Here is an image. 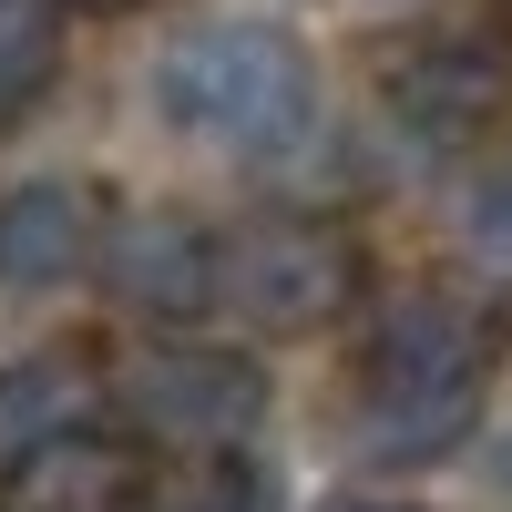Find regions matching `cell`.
<instances>
[{
    "instance_id": "2",
    "label": "cell",
    "mask_w": 512,
    "mask_h": 512,
    "mask_svg": "<svg viewBox=\"0 0 512 512\" xmlns=\"http://www.w3.org/2000/svg\"><path fill=\"white\" fill-rule=\"evenodd\" d=\"M164 123H185L195 144L226 154H287L318 123V62L287 21H205L185 31L154 72Z\"/></svg>"
},
{
    "instance_id": "1",
    "label": "cell",
    "mask_w": 512,
    "mask_h": 512,
    "mask_svg": "<svg viewBox=\"0 0 512 512\" xmlns=\"http://www.w3.org/2000/svg\"><path fill=\"white\" fill-rule=\"evenodd\" d=\"M492 379V318L451 287H400L369 308L359 349V451L369 461H441L472 441Z\"/></svg>"
},
{
    "instance_id": "6",
    "label": "cell",
    "mask_w": 512,
    "mask_h": 512,
    "mask_svg": "<svg viewBox=\"0 0 512 512\" xmlns=\"http://www.w3.org/2000/svg\"><path fill=\"white\" fill-rule=\"evenodd\" d=\"M502 103H512V62L482 31H431V41H410L390 62V123L410 144H431V154L482 144L502 123Z\"/></svg>"
},
{
    "instance_id": "11",
    "label": "cell",
    "mask_w": 512,
    "mask_h": 512,
    "mask_svg": "<svg viewBox=\"0 0 512 512\" xmlns=\"http://www.w3.org/2000/svg\"><path fill=\"white\" fill-rule=\"evenodd\" d=\"M472 246L492 256V267H512V164H502V175L472 195Z\"/></svg>"
},
{
    "instance_id": "4",
    "label": "cell",
    "mask_w": 512,
    "mask_h": 512,
    "mask_svg": "<svg viewBox=\"0 0 512 512\" xmlns=\"http://www.w3.org/2000/svg\"><path fill=\"white\" fill-rule=\"evenodd\" d=\"M349 297H359V256L338 226L277 216V226L226 246V308L267 338H318V328L349 318Z\"/></svg>"
},
{
    "instance_id": "5",
    "label": "cell",
    "mask_w": 512,
    "mask_h": 512,
    "mask_svg": "<svg viewBox=\"0 0 512 512\" xmlns=\"http://www.w3.org/2000/svg\"><path fill=\"white\" fill-rule=\"evenodd\" d=\"M103 287L134 318L185 328L205 308H226V246L205 236L185 205H123V216L103 226Z\"/></svg>"
},
{
    "instance_id": "8",
    "label": "cell",
    "mask_w": 512,
    "mask_h": 512,
    "mask_svg": "<svg viewBox=\"0 0 512 512\" xmlns=\"http://www.w3.org/2000/svg\"><path fill=\"white\" fill-rule=\"evenodd\" d=\"M93 369L82 359H11L0 369V492H21L52 451L93 431Z\"/></svg>"
},
{
    "instance_id": "3",
    "label": "cell",
    "mask_w": 512,
    "mask_h": 512,
    "mask_svg": "<svg viewBox=\"0 0 512 512\" xmlns=\"http://www.w3.org/2000/svg\"><path fill=\"white\" fill-rule=\"evenodd\" d=\"M123 420L164 451H205V461H236L256 431H267V369L236 359V349H144L123 359Z\"/></svg>"
},
{
    "instance_id": "13",
    "label": "cell",
    "mask_w": 512,
    "mask_h": 512,
    "mask_svg": "<svg viewBox=\"0 0 512 512\" xmlns=\"http://www.w3.org/2000/svg\"><path fill=\"white\" fill-rule=\"evenodd\" d=\"M328 512H410V502H349V492H338V502H328Z\"/></svg>"
},
{
    "instance_id": "10",
    "label": "cell",
    "mask_w": 512,
    "mask_h": 512,
    "mask_svg": "<svg viewBox=\"0 0 512 512\" xmlns=\"http://www.w3.org/2000/svg\"><path fill=\"white\" fill-rule=\"evenodd\" d=\"M205 512H277V472H267L256 451L216 461V492H205Z\"/></svg>"
},
{
    "instance_id": "9",
    "label": "cell",
    "mask_w": 512,
    "mask_h": 512,
    "mask_svg": "<svg viewBox=\"0 0 512 512\" xmlns=\"http://www.w3.org/2000/svg\"><path fill=\"white\" fill-rule=\"evenodd\" d=\"M62 72V0H0V134L41 113Z\"/></svg>"
},
{
    "instance_id": "7",
    "label": "cell",
    "mask_w": 512,
    "mask_h": 512,
    "mask_svg": "<svg viewBox=\"0 0 512 512\" xmlns=\"http://www.w3.org/2000/svg\"><path fill=\"white\" fill-rule=\"evenodd\" d=\"M82 267H103V216L93 195L41 175V185H0V287L11 297H52Z\"/></svg>"
},
{
    "instance_id": "14",
    "label": "cell",
    "mask_w": 512,
    "mask_h": 512,
    "mask_svg": "<svg viewBox=\"0 0 512 512\" xmlns=\"http://www.w3.org/2000/svg\"><path fill=\"white\" fill-rule=\"evenodd\" d=\"M154 512H205V502H154Z\"/></svg>"
},
{
    "instance_id": "12",
    "label": "cell",
    "mask_w": 512,
    "mask_h": 512,
    "mask_svg": "<svg viewBox=\"0 0 512 512\" xmlns=\"http://www.w3.org/2000/svg\"><path fill=\"white\" fill-rule=\"evenodd\" d=\"M62 11H93V21H134V11H154V0H62Z\"/></svg>"
}]
</instances>
